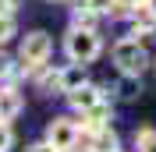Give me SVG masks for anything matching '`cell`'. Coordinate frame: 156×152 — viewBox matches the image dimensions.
Here are the masks:
<instances>
[{
  "mask_svg": "<svg viewBox=\"0 0 156 152\" xmlns=\"http://www.w3.org/2000/svg\"><path fill=\"white\" fill-rule=\"evenodd\" d=\"M50 53H53V39H50L43 29L29 32V36L21 39V46H18V60H21L18 71H21V74H36L39 67H46Z\"/></svg>",
  "mask_w": 156,
  "mask_h": 152,
  "instance_id": "obj_1",
  "label": "cell"
},
{
  "mask_svg": "<svg viewBox=\"0 0 156 152\" xmlns=\"http://www.w3.org/2000/svg\"><path fill=\"white\" fill-rule=\"evenodd\" d=\"M110 57H114L121 74H131V78H142V71L153 64L149 60V50L142 46V39H117L114 50H110Z\"/></svg>",
  "mask_w": 156,
  "mask_h": 152,
  "instance_id": "obj_2",
  "label": "cell"
},
{
  "mask_svg": "<svg viewBox=\"0 0 156 152\" xmlns=\"http://www.w3.org/2000/svg\"><path fill=\"white\" fill-rule=\"evenodd\" d=\"M64 53H68L71 64H92V60L103 53V43H99V32L96 29H75L64 36Z\"/></svg>",
  "mask_w": 156,
  "mask_h": 152,
  "instance_id": "obj_3",
  "label": "cell"
},
{
  "mask_svg": "<svg viewBox=\"0 0 156 152\" xmlns=\"http://www.w3.org/2000/svg\"><path fill=\"white\" fill-rule=\"evenodd\" d=\"M78 138H82V131H78V120H71V117H53L46 124V145L53 152H75Z\"/></svg>",
  "mask_w": 156,
  "mask_h": 152,
  "instance_id": "obj_4",
  "label": "cell"
},
{
  "mask_svg": "<svg viewBox=\"0 0 156 152\" xmlns=\"http://www.w3.org/2000/svg\"><path fill=\"white\" fill-rule=\"evenodd\" d=\"M68 103L75 106L78 113H89L92 106L107 103V99H103V88H99V85H89V81H82V85H78L75 92H68Z\"/></svg>",
  "mask_w": 156,
  "mask_h": 152,
  "instance_id": "obj_5",
  "label": "cell"
},
{
  "mask_svg": "<svg viewBox=\"0 0 156 152\" xmlns=\"http://www.w3.org/2000/svg\"><path fill=\"white\" fill-rule=\"evenodd\" d=\"M21 106H25V99H21L18 88H11V85L0 88V120H4V124L14 120V117L21 113Z\"/></svg>",
  "mask_w": 156,
  "mask_h": 152,
  "instance_id": "obj_6",
  "label": "cell"
},
{
  "mask_svg": "<svg viewBox=\"0 0 156 152\" xmlns=\"http://www.w3.org/2000/svg\"><path fill=\"white\" fill-rule=\"evenodd\" d=\"M85 81V64H71V67H60L57 71V92H75L78 85Z\"/></svg>",
  "mask_w": 156,
  "mask_h": 152,
  "instance_id": "obj_7",
  "label": "cell"
},
{
  "mask_svg": "<svg viewBox=\"0 0 156 152\" xmlns=\"http://www.w3.org/2000/svg\"><path fill=\"white\" fill-rule=\"evenodd\" d=\"M128 18H131V39H142V36H149V32H156V14L149 7L131 11Z\"/></svg>",
  "mask_w": 156,
  "mask_h": 152,
  "instance_id": "obj_8",
  "label": "cell"
},
{
  "mask_svg": "<svg viewBox=\"0 0 156 152\" xmlns=\"http://www.w3.org/2000/svg\"><path fill=\"white\" fill-rule=\"evenodd\" d=\"M96 11L89 7L85 0H75V7H71V25H75V29H96Z\"/></svg>",
  "mask_w": 156,
  "mask_h": 152,
  "instance_id": "obj_9",
  "label": "cell"
},
{
  "mask_svg": "<svg viewBox=\"0 0 156 152\" xmlns=\"http://www.w3.org/2000/svg\"><path fill=\"white\" fill-rule=\"evenodd\" d=\"M89 152H117V134L107 127H99V131H92V142H89Z\"/></svg>",
  "mask_w": 156,
  "mask_h": 152,
  "instance_id": "obj_10",
  "label": "cell"
},
{
  "mask_svg": "<svg viewBox=\"0 0 156 152\" xmlns=\"http://www.w3.org/2000/svg\"><path fill=\"white\" fill-rule=\"evenodd\" d=\"M14 36H18V21H14V14H4V11H0V46L11 43Z\"/></svg>",
  "mask_w": 156,
  "mask_h": 152,
  "instance_id": "obj_11",
  "label": "cell"
},
{
  "mask_svg": "<svg viewBox=\"0 0 156 152\" xmlns=\"http://www.w3.org/2000/svg\"><path fill=\"white\" fill-rule=\"evenodd\" d=\"M135 149L138 152H156V127H142L135 134Z\"/></svg>",
  "mask_w": 156,
  "mask_h": 152,
  "instance_id": "obj_12",
  "label": "cell"
},
{
  "mask_svg": "<svg viewBox=\"0 0 156 152\" xmlns=\"http://www.w3.org/2000/svg\"><path fill=\"white\" fill-rule=\"evenodd\" d=\"M14 74H18V64L11 60V53L0 50V78H14Z\"/></svg>",
  "mask_w": 156,
  "mask_h": 152,
  "instance_id": "obj_13",
  "label": "cell"
},
{
  "mask_svg": "<svg viewBox=\"0 0 156 152\" xmlns=\"http://www.w3.org/2000/svg\"><path fill=\"white\" fill-rule=\"evenodd\" d=\"M11 145H14V131H11V124L0 120V152H11Z\"/></svg>",
  "mask_w": 156,
  "mask_h": 152,
  "instance_id": "obj_14",
  "label": "cell"
},
{
  "mask_svg": "<svg viewBox=\"0 0 156 152\" xmlns=\"http://www.w3.org/2000/svg\"><path fill=\"white\" fill-rule=\"evenodd\" d=\"M85 4H89V7H92V11H96V14H110V11H114V4H117V0H85Z\"/></svg>",
  "mask_w": 156,
  "mask_h": 152,
  "instance_id": "obj_15",
  "label": "cell"
},
{
  "mask_svg": "<svg viewBox=\"0 0 156 152\" xmlns=\"http://www.w3.org/2000/svg\"><path fill=\"white\" fill-rule=\"evenodd\" d=\"M117 4H121L128 14H131V11H138V7H146V0H117Z\"/></svg>",
  "mask_w": 156,
  "mask_h": 152,
  "instance_id": "obj_16",
  "label": "cell"
},
{
  "mask_svg": "<svg viewBox=\"0 0 156 152\" xmlns=\"http://www.w3.org/2000/svg\"><path fill=\"white\" fill-rule=\"evenodd\" d=\"M29 152H53L46 142H36V145H29Z\"/></svg>",
  "mask_w": 156,
  "mask_h": 152,
  "instance_id": "obj_17",
  "label": "cell"
},
{
  "mask_svg": "<svg viewBox=\"0 0 156 152\" xmlns=\"http://www.w3.org/2000/svg\"><path fill=\"white\" fill-rule=\"evenodd\" d=\"M146 7H149V11H153V14H156V0H146Z\"/></svg>",
  "mask_w": 156,
  "mask_h": 152,
  "instance_id": "obj_18",
  "label": "cell"
}]
</instances>
